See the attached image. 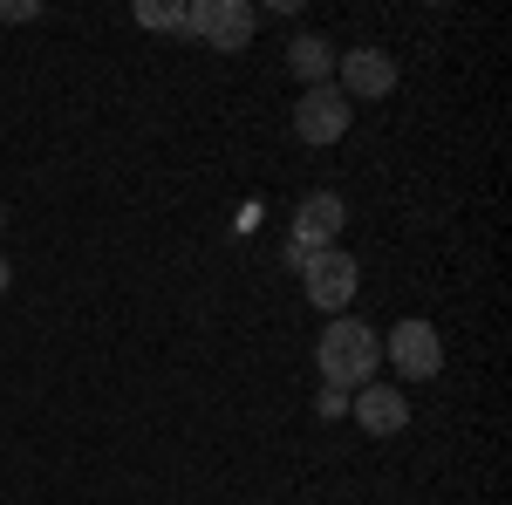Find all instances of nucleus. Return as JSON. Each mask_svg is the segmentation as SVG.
<instances>
[{
    "instance_id": "nucleus-1",
    "label": "nucleus",
    "mask_w": 512,
    "mask_h": 505,
    "mask_svg": "<svg viewBox=\"0 0 512 505\" xmlns=\"http://www.w3.org/2000/svg\"><path fill=\"white\" fill-rule=\"evenodd\" d=\"M376 362H383V335H376L369 321H349V314H335V321L321 328L315 369H321V383H328V389L355 396L362 383H376Z\"/></svg>"
},
{
    "instance_id": "nucleus-2",
    "label": "nucleus",
    "mask_w": 512,
    "mask_h": 505,
    "mask_svg": "<svg viewBox=\"0 0 512 505\" xmlns=\"http://www.w3.org/2000/svg\"><path fill=\"white\" fill-rule=\"evenodd\" d=\"M301 287H308V301L321 314H342L355 301V287H362V267L342 246H321V253H301Z\"/></svg>"
},
{
    "instance_id": "nucleus-3",
    "label": "nucleus",
    "mask_w": 512,
    "mask_h": 505,
    "mask_svg": "<svg viewBox=\"0 0 512 505\" xmlns=\"http://www.w3.org/2000/svg\"><path fill=\"white\" fill-rule=\"evenodd\" d=\"M185 35L212 41L219 55H239L246 41L260 35V14H253L246 0H192V7H185Z\"/></svg>"
},
{
    "instance_id": "nucleus-4",
    "label": "nucleus",
    "mask_w": 512,
    "mask_h": 505,
    "mask_svg": "<svg viewBox=\"0 0 512 505\" xmlns=\"http://www.w3.org/2000/svg\"><path fill=\"white\" fill-rule=\"evenodd\" d=\"M349 117H355V103L335 89V82L301 89V103H294V137H301V144H315V151H328V144H342V137H349Z\"/></svg>"
},
{
    "instance_id": "nucleus-5",
    "label": "nucleus",
    "mask_w": 512,
    "mask_h": 505,
    "mask_svg": "<svg viewBox=\"0 0 512 505\" xmlns=\"http://www.w3.org/2000/svg\"><path fill=\"white\" fill-rule=\"evenodd\" d=\"M383 355H390V369L403 376V383H431L437 369H444V342H437L431 321H396L390 335H383Z\"/></svg>"
},
{
    "instance_id": "nucleus-6",
    "label": "nucleus",
    "mask_w": 512,
    "mask_h": 505,
    "mask_svg": "<svg viewBox=\"0 0 512 505\" xmlns=\"http://www.w3.org/2000/svg\"><path fill=\"white\" fill-rule=\"evenodd\" d=\"M349 226V198L342 192H308L294 205V246H287V260L301 267V253H321V246H335Z\"/></svg>"
},
{
    "instance_id": "nucleus-7",
    "label": "nucleus",
    "mask_w": 512,
    "mask_h": 505,
    "mask_svg": "<svg viewBox=\"0 0 512 505\" xmlns=\"http://www.w3.org/2000/svg\"><path fill=\"white\" fill-rule=\"evenodd\" d=\"M335 89L349 103H376V96L396 89V62L383 48H349V55H335Z\"/></svg>"
},
{
    "instance_id": "nucleus-8",
    "label": "nucleus",
    "mask_w": 512,
    "mask_h": 505,
    "mask_svg": "<svg viewBox=\"0 0 512 505\" xmlns=\"http://www.w3.org/2000/svg\"><path fill=\"white\" fill-rule=\"evenodd\" d=\"M349 417L362 424V437H396V430L410 424V396L396 383H362L349 396Z\"/></svg>"
},
{
    "instance_id": "nucleus-9",
    "label": "nucleus",
    "mask_w": 512,
    "mask_h": 505,
    "mask_svg": "<svg viewBox=\"0 0 512 505\" xmlns=\"http://www.w3.org/2000/svg\"><path fill=\"white\" fill-rule=\"evenodd\" d=\"M287 69L301 76V89H321V82H335V48L321 35H294L287 41Z\"/></svg>"
},
{
    "instance_id": "nucleus-10",
    "label": "nucleus",
    "mask_w": 512,
    "mask_h": 505,
    "mask_svg": "<svg viewBox=\"0 0 512 505\" xmlns=\"http://www.w3.org/2000/svg\"><path fill=\"white\" fill-rule=\"evenodd\" d=\"M137 28H158V35H185V7H151V0H137Z\"/></svg>"
},
{
    "instance_id": "nucleus-11",
    "label": "nucleus",
    "mask_w": 512,
    "mask_h": 505,
    "mask_svg": "<svg viewBox=\"0 0 512 505\" xmlns=\"http://www.w3.org/2000/svg\"><path fill=\"white\" fill-rule=\"evenodd\" d=\"M0 21H41V0H7Z\"/></svg>"
},
{
    "instance_id": "nucleus-12",
    "label": "nucleus",
    "mask_w": 512,
    "mask_h": 505,
    "mask_svg": "<svg viewBox=\"0 0 512 505\" xmlns=\"http://www.w3.org/2000/svg\"><path fill=\"white\" fill-rule=\"evenodd\" d=\"M315 410H321V417H349V396H342V389H321Z\"/></svg>"
},
{
    "instance_id": "nucleus-13",
    "label": "nucleus",
    "mask_w": 512,
    "mask_h": 505,
    "mask_svg": "<svg viewBox=\"0 0 512 505\" xmlns=\"http://www.w3.org/2000/svg\"><path fill=\"white\" fill-rule=\"evenodd\" d=\"M7 280H14V267H7V253H0V294H7Z\"/></svg>"
},
{
    "instance_id": "nucleus-14",
    "label": "nucleus",
    "mask_w": 512,
    "mask_h": 505,
    "mask_svg": "<svg viewBox=\"0 0 512 505\" xmlns=\"http://www.w3.org/2000/svg\"><path fill=\"white\" fill-rule=\"evenodd\" d=\"M0 226H7V205H0Z\"/></svg>"
}]
</instances>
